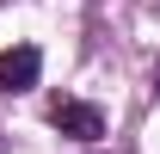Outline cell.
Masks as SVG:
<instances>
[{
    "mask_svg": "<svg viewBox=\"0 0 160 154\" xmlns=\"http://www.w3.org/2000/svg\"><path fill=\"white\" fill-rule=\"evenodd\" d=\"M49 123H56L62 136H74V142H99L105 136V111L86 105V99H56V105H49Z\"/></svg>",
    "mask_w": 160,
    "mask_h": 154,
    "instance_id": "6da1fadb",
    "label": "cell"
},
{
    "mask_svg": "<svg viewBox=\"0 0 160 154\" xmlns=\"http://www.w3.org/2000/svg\"><path fill=\"white\" fill-rule=\"evenodd\" d=\"M37 74H43L37 43H12V49H0V93H31Z\"/></svg>",
    "mask_w": 160,
    "mask_h": 154,
    "instance_id": "7a4b0ae2",
    "label": "cell"
},
{
    "mask_svg": "<svg viewBox=\"0 0 160 154\" xmlns=\"http://www.w3.org/2000/svg\"><path fill=\"white\" fill-rule=\"evenodd\" d=\"M154 93H160V62H154Z\"/></svg>",
    "mask_w": 160,
    "mask_h": 154,
    "instance_id": "3957f363",
    "label": "cell"
}]
</instances>
